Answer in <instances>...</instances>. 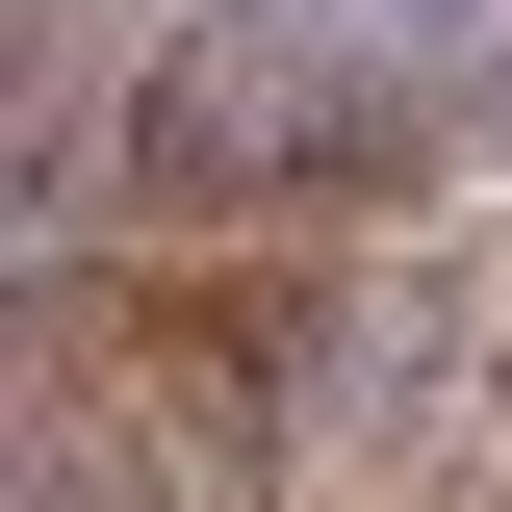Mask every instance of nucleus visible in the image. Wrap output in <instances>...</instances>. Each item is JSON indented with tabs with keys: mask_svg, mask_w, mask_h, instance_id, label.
I'll return each mask as SVG.
<instances>
[{
	"mask_svg": "<svg viewBox=\"0 0 512 512\" xmlns=\"http://www.w3.org/2000/svg\"><path fill=\"white\" fill-rule=\"evenodd\" d=\"M487 77V0H205L154 52V180L180 205H333L410 180Z\"/></svg>",
	"mask_w": 512,
	"mask_h": 512,
	"instance_id": "1",
	"label": "nucleus"
}]
</instances>
